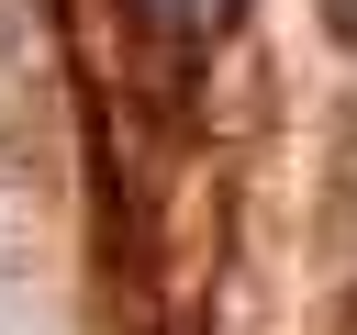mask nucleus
<instances>
[{
	"label": "nucleus",
	"instance_id": "f257e3e1",
	"mask_svg": "<svg viewBox=\"0 0 357 335\" xmlns=\"http://www.w3.org/2000/svg\"><path fill=\"white\" fill-rule=\"evenodd\" d=\"M145 22H156L167 45H212V34L234 22V0H145Z\"/></svg>",
	"mask_w": 357,
	"mask_h": 335
}]
</instances>
